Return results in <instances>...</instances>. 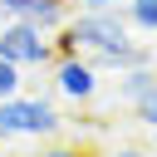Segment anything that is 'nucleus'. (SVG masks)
<instances>
[{
  "label": "nucleus",
  "mask_w": 157,
  "mask_h": 157,
  "mask_svg": "<svg viewBox=\"0 0 157 157\" xmlns=\"http://www.w3.org/2000/svg\"><path fill=\"white\" fill-rule=\"evenodd\" d=\"M137 123H142V128H147V132L157 137V88H152V93H147V98L137 103Z\"/></svg>",
  "instance_id": "obj_8"
},
{
  "label": "nucleus",
  "mask_w": 157,
  "mask_h": 157,
  "mask_svg": "<svg viewBox=\"0 0 157 157\" xmlns=\"http://www.w3.org/2000/svg\"><path fill=\"white\" fill-rule=\"evenodd\" d=\"M0 59H10V64H20V69H49L59 54H54V44H49V34H44L39 25H29V20H5V25H0Z\"/></svg>",
  "instance_id": "obj_2"
},
{
  "label": "nucleus",
  "mask_w": 157,
  "mask_h": 157,
  "mask_svg": "<svg viewBox=\"0 0 157 157\" xmlns=\"http://www.w3.org/2000/svg\"><path fill=\"white\" fill-rule=\"evenodd\" d=\"M0 142H10V132H5V123H0Z\"/></svg>",
  "instance_id": "obj_12"
},
{
  "label": "nucleus",
  "mask_w": 157,
  "mask_h": 157,
  "mask_svg": "<svg viewBox=\"0 0 157 157\" xmlns=\"http://www.w3.org/2000/svg\"><path fill=\"white\" fill-rule=\"evenodd\" d=\"M0 123H5V132H10V137H39V142H49V137H59L64 113H59L49 98L15 93V98H5V103H0Z\"/></svg>",
  "instance_id": "obj_1"
},
{
  "label": "nucleus",
  "mask_w": 157,
  "mask_h": 157,
  "mask_svg": "<svg viewBox=\"0 0 157 157\" xmlns=\"http://www.w3.org/2000/svg\"><path fill=\"white\" fill-rule=\"evenodd\" d=\"M49 78H54V98H64V103H93L98 98V69L83 54L54 59L49 64Z\"/></svg>",
  "instance_id": "obj_3"
},
{
  "label": "nucleus",
  "mask_w": 157,
  "mask_h": 157,
  "mask_svg": "<svg viewBox=\"0 0 157 157\" xmlns=\"http://www.w3.org/2000/svg\"><path fill=\"white\" fill-rule=\"evenodd\" d=\"M152 88H157V69L152 64H137V69H123L118 74V103H132L137 108Z\"/></svg>",
  "instance_id": "obj_4"
},
{
  "label": "nucleus",
  "mask_w": 157,
  "mask_h": 157,
  "mask_svg": "<svg viewBox=\"0 0 157 157\" xmlns=\"http://www.w3.org/2000/svg\"><path fill=\"white\" fill-rule=\"evenodd\" d=\"M69 5H78V10H123L128 0H69Z\"/></svg>",
  "instance_id": "obj_10"
},
{
  "label": "nucleus",
  "mask_w": 157,
  "mask_h": 157,
  "mask_svg": "<svg viewBox=\"0 0 157 157\" xmlns=\"http://www.w3.org/2000/svg\"><path fill=\"white\" fill-rule=\"evenodd\" d=\"M25 20H29V25H39L44 34H54V29H64V25H69V0H29Z\"/></svg>",
  "instance_id": "obj_5"
},
{
  "label": "nucleus",
  "mask_w": 157,
  "mask_h": 157,
  "mask_svg": "<svg viewBox=\"0 0 157 157\" xmlns=\"http://www.w3.org/2000/svg\"><path fill=\"white\" fill-rule=\"evenodd\" d=\"M29 157H88L83 147H74V142H44L39 152H29Z\"/></svg>",
  "instance_id": "obj_9"
},
{
  "label": "nucleus",
  "mask_w": 157,
  "mask_h": 157,
  "mask_svg": "<svg viewBox=\"0 0 157 157\" xmlns=\"http://www.w3.org/2000/svg\"><path fill=\"white\" fill-rule=\"evenodd\" d=\"M123 15L132 25V34H157V0H128Z\"/></svg>",
  "instance_id": "obj_6"
},
{
  "label": "nucleus",
  "mask_w": 157,
  "mask_h": 157,
  "mask_svg": "<svg viewBox=\"0 0 157 157\" xmlns=\"http://www.w3.org/2000/svg\"><path fill=\"white\" fill-rule=\"evenodd\" d=\"M118 157H152L147 147H118Z\"/></svg>",
  "instance_id": "obj_11"
},
{
  "label": "nucleus",
  "mask_w": 157,
  "mask_h": 157,
  "mask_svg": "<svg viewBox=\"0 0 157 157\" xmlns=\"http://www.w3.org/2000/svg\"><path fill=\"white\" fill-rule=\"evenodd\" d=\"M15 93H25V69L10 64V59H0V103L15 98Z\"/></svg>",
  "instance_id": "obj_7"
}]
</instances>
